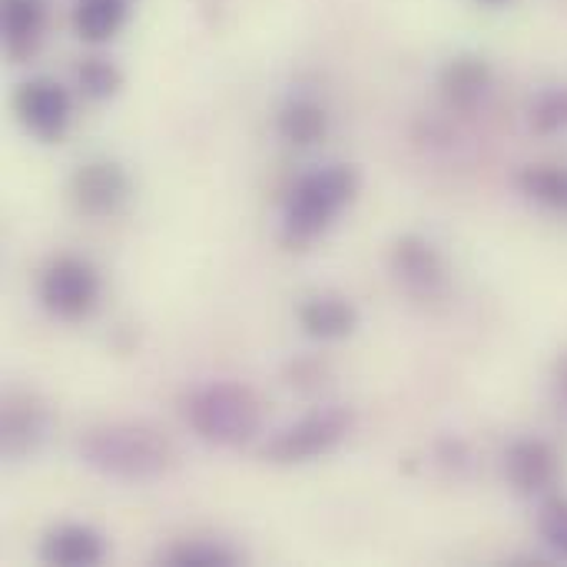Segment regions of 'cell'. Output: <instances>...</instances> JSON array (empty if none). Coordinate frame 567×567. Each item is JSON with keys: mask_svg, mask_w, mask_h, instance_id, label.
<instances>
[{"mask_svg": "<svg viewBox=\"0 0 567 567\" xmlns=\"http://www.w3.org/2000/svg\"><path fill=\"white\" fill-rule=\"evenodd\" d=\"M80 462L100 478L123 485H146L176 468V445L146 422H110L90 429L76 442Z\"/></svg>", "mask_w": 567, "mask_h": 567, "instance_id": "cell-1", "label": "cell"}, {"mask_svg": "<svg viewBox=\"0 0 567 567\" xmlns=\"http://www.w3.org/2000/svg\"><path fill=\"white\" fill-rule=\"evenodd\" d=\"M359 196V173L349 163H329L312 173H306L282 206V243L286 246H309L326 229L336 226V219L352 206Z\"/></svg>", "mask_w": 567, "mask_h": 567, "instance_id": "cell-2", "label": "cell"}, {"mask_svg": "<svg viewBox=\"0 0 567 567\" xmlns=\"http://www.w3.org/2000/svg\"><path fill=\"white\" fill-rule=\"evenodd\" d=\"M183 422L213 449H243L262 432V402L243 382H206L186 395Z\"/></svg>", "mask_w": 567, "mask_h": 567, "instance_id": "cell-3", "label": "cell"}, {"mask_svg": "<svg viewBox=\"0 0 567 567\" xmlns=\"http://www.w3.org/2000/svg\"><path fill=\"white\" fill-rule=\"evenodd\" d=\"M349 432H352V415L346 409H319L279 429L259 449V455L269 465H309L332 455L349 439Z\"/></svg>", "mask_w": 567, "mask_h": 567, "instance_id": "cell-4", "label": "cell"}, {"mask_svg": "<svg viewBox=\"0 0 567 567\" xmlns=\"http://www.w3.org/2000/svg\"><path fill=\"white\" fill-rule=\"evenodd\" d=\"M100 292H103V282H100L96 266L70 252L50 259L37 282L40 306L60 322L86 319L100 306Z\"/></svg>", "mask_w": 567, "mask_h": 567, "instance_id": "cell-5", "label": "cell"}, {"mask_svg": "<svg viewBox=\"0 0 567 567\" xmlns=\"http://www.w3.org/2000/svg\"><path fill=\"white\" fill-rule=\"evenodd\" d=\"M13 113L33 140L60 143L73 120V96L56 76L37 73L13 90Z\"/></svg>", "mask_w": 567, "mask_h": 567, "instance_id": "cell-6", "label": "cell"}, {"mask_svg": "<svg viewBox=\"0 0 567 567\" xmlns=\"http://www.w3.org/2000/svg\"><path fill=\"white\" fill-rule=\"evenodd\" d=\"M389 266H392L395 282L412 299L429 302V299H442L449 292V266H445V256L425 236L409 233V236L395 239L392 256H389Z\"/></svg>", "mask_w": 567, "mask_h": 567, "instance_id": "cell-7", "label": "cell"}, {"mask_svg": "<svg viewBox=\"0 0 567 567\" xmlns=\"http://www.w3.org/2000/svg\"><path fill=\"white\" fill-rule=\"evenodd\" d=\"M130 189L133 186H130L126 169L116 159H106V156L80 163L73 169V176H70V199H73V206L83 216H93V219L116 216L126 206Z\"/></svg>", "mask_w": 567, "mask_h": 567, "instance_id": "cell-8", "label": "cell"}, {"mask_svg": "<svg viewBox=\"0 0 567 567\" xmlns=\"http://www.w3.org/2000/svg\"><path fill=\"white\" fill-rule=\"evenodd\" d=\"M50 435V412L33 392H7L0 412V449L7 462H23L40 452Z\"/></svg>", "mask_w": 567, "mask_h": 567, "instance_id": "cell-9", "label": "cell"}, {"mask_svg": "<svg viewBox=\"0 0 567 567\" xmlns=\"http://www.w3.org/2000/svg\"><path fill=\"white\" fill-rule=\"evenodd\" d=\"M561 475V462L551 442L545 439H515L505 452V482L512 485V492L525 495V498H538L548 495L555 488Z\"/></svg>", "mask_w": 567, "mask_h": 567, "instance_id": "cell-10", "label": "cell"}, {"mask_svg": "<svg viewBox=\"0 0 567 567\" xmlns=\"http://www.w3.org/2000/svg\"><path fill=\"white\" fill-rule=\"evenodd\" d=\"M495 86V70L482 53H455L439 70L442 103L455 113H475Z\"/></svg>", "mask_w": 567, "mask_h": 567, "instance_id": "cell-11", "label": "cell"}, {"mask_svg": "<svg viewBox=\"0 0 567 567\" xmlns=\"http://www.w3.org/2000/svg\"><path fill=\"white\" fill-rule=\"evenodd\" d=\"M299 329L316 342H342L359 329V309L339 292L306 296L296 309Z\"/></svg>", "mask_w": 567, "mask_h": 567, "instance_id": "cell-12", "label": "cell"}, {"mask_svg": "<svg viewBox=\"0 0 567 567\" xmlns=\"http://www.w3.org/2000/svg\"><path fill=\"white\" fill-rule=\"evenodd\" d=\"M106 558V542L96 528L80 522H63L50 528L40 542V561L53 567H93Z\"/></svg>", "mask_w": 567, "mask_h": 567, "instance_id": "cell-13", "label": "cell"}, {"mask_svg": "<svg viewBox=\"0 0 567 567\" xmlns=\"http://www.w3.org/2000/svg\"><path fill=\"white\" fill-rule=\"evenodd\" d=\"M47 30V0H3L0 3V33L3 50L13 60H27L43 43Z\"/></svg>", "mask_w": 567, "mask_h": 567, "instance_id": "cell-14", "label": "cell"}, {"mask_svg": "<svg viewBox=\"0 0 567 567\" xmlns=\"http://www.w3.org/2000/svg\"><path fill=\"white\" fill-rule=\"evenodd\" d=\"M130 13H133V0H73L70 23L83 43L100 47L110 43L126 27Z\"/></svg>", "mask_w": 567, "mask_h": 567, "instance_id": "cell-15", "label": "cell"}, {"mask_svg": "<svg viewBox=\"0 0 567 567\" xmlns=\"http://www.w3.org/2000/svg\"><path fill=\"white\" fill-rule=\"evenodd\" d=\"M276 133L292 146H316L329 133V113L312 96H292L276 113Z\"/></svg>", "mask_w": 567, "mask_h": 567, "instance_id": "cell-16", "label": "cell"}, {"mask_svg": "<svg viewBox=\"0 0 567 567\" xmlns=\"http://www.w3.org/2000/svg\"><path fill=\"white\" fill-rule=\"evenodd\" d=\"M518 189L535 206L567 216V166L558 163H532L518 173Z\"/></svg>", "mask_w": 567, "mask_h": 567, "instance_id": "cell-17", "label": "cell"}, {"mask_svg": "<svg viewBox=\"0 0 567 567\" xmlns=\"http://www.w3.org/2000/svg\"><path fill=\"white\" fill-rule=\"evenodd\" d=\"M163 565L169 567H233L239 565V555L223 545V542H209V538H189L173 545L163 555Z\"/></svg>", "mask_w": 567, "mask_h": 567, "instance_id": "cell-18", "label": "cell"}, {"mask_svg": "<svg viewBox=\"0 0 567 567\" xmlns=\"http://www.w3.org/2000/svg\"><path fill=\"white\" fill-rule=\"evenodd\" d=\"M76 86H80V93L86 100H96V103L110 100L123 86V70L110 56H100V53L83 56L80 66H76Z\"/></svg>", "mask_w": 567, "mask_h": 567, "instance_id": "cell-19", "label": "cell"}, {"mask_svg": "<svg viewBox=\"0 0 567 567\" xmlns=\"http://www.w3.org/2000/svg\"><path fill=\"white\" fill-rule=\"evenodd\" d=\"M528 123L535 133L542 136H555V133H565L567 130V83H555V86H545L532 106H528Z\"/></svg>", "mask_w": 567, "mask_h": 567, "instance_id": "cell-20", "label": "cell"}, {"mask_svg": "<svg viewBox=\"0 0 567 567\" xmlns=\"http://www.w3.org/2000/svg\"><path fill=\"white\" fill-rule=\"evenodd\" d=\"M538 535L545 548L567 561V495H551L538 512Z\"/></svg>", "mask_w": 567, "mask_h": 567, "instance_id": "cell-21", "label": "cell"}, {"mask_svg": "<svg viewBox=\"0 0 567 567\" xmlns=\"http://www.w3.org/2000/svg\"><path fill=\"white\" fill-rule=\"evenodd\" d=\"M551 395H555V405L567 415V355L558 359L555 365V375H551Z\"/></svg>", "mask_w": 567, "mask_h": 567, "instance_id": "cell-22", "label": "cell"}, {"mask_svg": "<svg viewBox=\"0 0 567 567\" xmlns=\"http://www.w3.org/2000/svg\"><path fill=\"white\" fill-rule=\"evenodd\" d=\"M475 3H482V7H508L515 0H475Z\"/></svg>", "mask_w": 567, "mask_h": 567, "instance_id": "cell-23", "label": "cell"}]
</instances>
